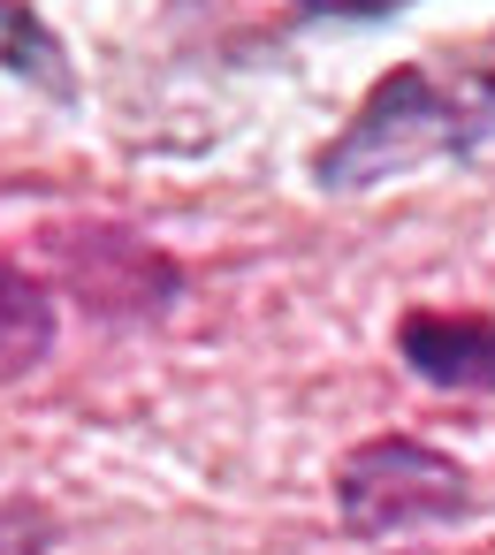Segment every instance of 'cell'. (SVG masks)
Masks as SVG:
<instances>
[{"instance_id": "1", "label": "cell", "mask_w": 495, "mask_h": 555, "mask_svg": "<svg viewBox=\"0 0 495 555\" xmlns=\"http://www.w3.org/2000/svg\"><path fill=\"white\" fill-rule=\"evenodd\" d=\"M495 138V31L449 39L442 54L396 62L351 122L313 153L320 191H373L427 160H465Z\"/></svg>"}, {"instance_id": "2", "label": "cell", "mask_w": 495, "mask_h": 555, "mask_svg": "<svg viewBox=\"0 0 495 555\" xmlns=\"http://www.w3.org/2000/svg\"><path fill=\"white\" fill-rule=\"evenodd\" d=\"M335 517L351 540H389V532H419V525H457L480 509V479L411 434H373L351 441L335 456Z\"/></svg>"}, {"instance_id": "3", "label": "cell", "mask_w": 495, "mask_h": 555, "mask_svg": "<svg viewBox=\"0 0 495 555\" xmlns=\"http://www.w3.org/2000/svg\"><path fill=\"white\" fill-rule=\"evenodd\" d=\"M47 259H54L69 305L107 320V327H145L183 297V267L153 236H138L123 221H62V229H47Z\"/></svg>"}, {"instance_id": "4", "label": "cell", "mask_w": 495, "mask_h": 555, "mask_svg": "<svg viewBox=\"0 0 495 555\" xmlns=\"http://www.w3.org/2000/svg\"><path fill=\"white\" fill-rule=\"evenodd\" d=\"M396 358L427 380V388H457V396H495V320L480 312H404L396 320Z\"/></svg>"}, {"instance_id": "5", "label": "cell", "mask_w": 495, "mask_h": 555, "mask_svg": "<svg viewBox=\"0 0 495 555\" xmlns=\"http://www.w3.org/2000/svg\"><path fill=\"white\" fill-rule=\"evenodd\" d=\"M54 335H62L54 289H47L31 267L0 259V373H31V365L54 350Z\"/></svg>"}, {"instance_id": "6", "label": "cell", "mask_w": 495, "mask_h": 555, "mask_svg": "<svg viewBox=\"0 0 495 555\" xmlns=\"http://www.w3.org/2000/svg\"><path fill=\"white\" fill-rule=\"evenodd\" d=\"M0 69L39 85L47 100H77V69H69V47L62 31L31 9V0H0Z\"/></svg>"}, {"instance_id": "7", "label": "cell", "mask_w": 495, "mask_h": 555, "mask_svg": "<svg viewBox=\"0 0 495 555\" xmlns=\"http://www.w3.org/2000/svg\"><path fill=\"white\" fill-rule=\"evenodd\" d=\"M305 16H335V24H373V16H396L411 0H297Z\"/></svg>"}]
</instances>
